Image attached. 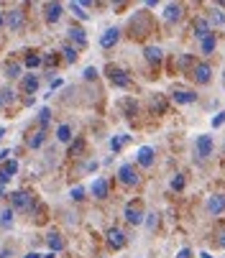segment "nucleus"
<instances>
[{"label": "nucleus", "instance_id": "11", "mask_svg": "<svg viewBox=\"0 0 225 258\" xmlns=\"http://www.w3.org/2000/svg\"><path fill=\"white\" fill-rule=\"evenodd\" d=\"M67 33H69V39L77 44V49H85V46H87V36H85V31H82L80 26H72Z\"/></svg>", "mask_w": 225, "mask_h": 258}, {"label": "nucleus", "instance_id": "45", "mask_svg": "<svg viewBox=\"0 0 225 258\" xmlns=\"http://www.w3.org/2000/svg\"><path fill=\"white\" fill-rule=\"evenodd\" d=\"M0 258H11V250H0Z\"/></svg>", "mask_w": 225, "mask_h": 258}, {"label": "nucleus", "instance_id": "10", "mask_svg": "<svg viewBox=\"0 0 225 258\" xmlns=\"http://www.w3.org/2000/svg\"><path fill=\"white\" fill-rule=\"evenodd\" d=\"M110 82L116 87H131V77L123 69H110Z\"/></svg>", "mask_w": 225, "mask_h": 258}, {"label": "nucleus", "instance_id": "27", "mask_svg": "<svg viewBox=\"0 0 225 258\" xmlns=\"http://www.w3.org/2000/svg\"><path fill=\"white\" fill-rule=\"evenodd\" d=\"M44 138H46V133H44V131H39L36 136H31V138H28V146H31V149H39V146L44 143Z\"/></svg>", "mask_w": 225, "mask_h": 258}, {"label": "nucleus", "instance_id": "33", "mask_svg": "<svg viewBox=\"0 0 225 258\" xmlns=\"http://www.w3.org/2000/svg\"><path fill=\"white\" fill-rule=\"evenodd\" d=\"M11 100H13V92L8 87H0V107H3L6 102H11Z\"/></svg>", "mask_w": 225, "mask_h": 258}, {"label": "nucleus", "instance_id": "18", "mask_svg": "<svg viewBox=\"0 0 225 258\" xmlns=\"http://www.w3.org/2000/svg\"><path fill=\"white\" fill-rule=\"evenodd\" d=\"M92 195H95L97 200H105V197H107V179H102V176L95 179V184H92Z\"/></svg>", "mask_w": 225, "mask_h": 258}, {"label": "nucleus", "instance_id": "2", "mask_svg": "<svg viewBox=\"0 0 225 258\" xmlns=\"http://www.w3.org/2000/svg\"><path fill=\"white\" fill-rule=\"evenodd\" d=\"M126 220H128V223L131 225H141L143 223V210H141V202H128L126 205Z\"/></svg>", "mask_w": 225, "mask_h": 258}, {"label": "nucleus", "instance_id": "17", "mask_svg": "<svg viewBox=\"0 0 225 258\" xmlns=\"http://www.w3.org/2000/svg\"><path fill=\"white\" fill-rule=\"evenodd\" d=\"M210 33H212V31H210V21H205V18H197V21H195V36H197V39L202 41V39H207Z\"/></svg>", "mask_w": 225, "mask_h": 258}, {"label": "nucleus", "instance_id": "20", "mask_svg": "<svg viewBox=\"0 0 225 258\" xmlns=\"http://www.w3.org/2000/svg\"><path fill=\"white\" fill-rule=\"evenodd\" d=\"M46 243H49V248H51V253H59V250L64 248V240H62V235H59V233H49V238H46Z\"/></svg>", "mask_w": 225, "mask_h": 258}, {"label": "nucleus", "instance_id": "13", "mask_svg": "<svg viewBox=\"0 0 225 258\" xmlns=\"http://www.w3.org/2000/svg\"><path fill=\"white\" fill-rule=\"evenodd\" d=\"M6 23H8V28H13V31H21L23 28V11H11L8 16H6Z\"/></svg>", "mask_w": 225, "mask_h": 258}, {"label": "nucleus", "instance_id": "15", "mask_svg": "<svg viewBox=\"0 0 225 258\" xmlns=\"http://www.w3.org/2000/svg\"><path fill=\"white\" fill-rule=\"evenodd\" d=\"M62 11H64L62 3H46V21L49 23H57L62 18Z\"/></svg>", "mask_w": 225, "mask_h": 258}, {"label": "nucleus", "instance_id": "6", "mask_svg": "<svg viewBox=\"0 0 225 258\" xmlns=\"http://www.w3.org/2000/svg\"><path fill=\"white\" fill-rule=\"evenodd\" d=\"M118 41H121V31H118V28H107V31L100 36V46H102V49H112Z\"/></svg>", "mask_w": 225, "mask_h": 258}, {"label": "nucleus", "instance_id": "47", "mask_svg": "<svg viewBox=\"0 0 225 258\" xmlns=\"http://www.w3.org/2000/svg\"><path fill=\"white\" fill-rule=\"evenodd\" d=\"M200 258H212V255L210 253H200Z\"/></svg>", "mask_w": 225, "mask_h": 258}, {"label": "nucleus", "instance_id": "49", "mask_svg": "<svg viewBox=\"0 0 225 258\" xmlns=\"http://www.w3.org/2000/svg\"><path fill=\"white\" fill-rule=\"evenodd\" d=\"M0 138H3V131H0Z\"/></svg>", "mask_w": 225, "mask_h": 258}, {"label": "nucleus", "instance_id": "29", "mask_svg": "<svg viewBox=\"0 0 225 258\" xmlns=\"http://www.w3.org/2000/svg\"><path fill=\"white\" fill-rule=\"evenodd\" d=\"M123 110H126V115H128V118H133V115L138 113V105H136L133 100H123Z\"/></svg>", "mask_w": 225, "mask_h": 258}, {"label": "nucleus", "instance_id": "30", "mask_svg": "<svg viewBox=\"0 0 225 258\" xmlns=\"http://www.w3.org/2000/svg\"><path fill=\"white\" fill-rule=\"evenodd\" d=\"M210 23H212V26H222V23H225V16H222V11H220V8L210 13Z\"/></svg>", "mask_w": 225, "mask_h": 258}, {"label": "nucleus", "instance_id": "5", "mask_svg": "<svg viewBox=\"0 0 225 258\" xmlns=\"http://www.w3.org/2000/svg\"><path fill=\"white\" fill-rule=\"evenodd\" d=\"M195 151H197V159H207V156H212V138H210V136H197Z\"/></svg>", "mask_w": 225, "mask_h": 258}, {"label": "nucleus", "instance_id": "31", "mask_svg": "<svg viewBox=\"0 0 225 258\" xmlns=\"http://www.w3.org/2000/svg\"><path fill=\"white\" fill-rule=\"evenodd\" d=\"M156 225H159L156 212H148V215H146V228H148V230H156Z\"/></svg>", "mask_w": 225, "mask_h": 258}, {"label": "nucleus", "instance_id": "25", "mask_svg": "<svg viewBox=\"0 0 225 258\" xmlns=\"http://www.w3.org/2000/svg\"><path fill=\"white\" fill-rule=\"evenodd\" d=\"M11 223H13V207H6L3 212H0V225L8 228Z\"/></svg>", "mask_w": 225, "mask_h": 258}, {"label": "nucleus", "instance_id": "9", "mask_svg": "<svg viewBox=\"0 0 225 258\" xmlns=\"http://www.w3.org/2000/svg\"><path fill=\"white\" fill-rule=\"evenodd\" d=\"M207 212L210 215H222L225 212V197L222 195H212L207 200Z\"/></svg>", "mask_w": 225, "mask_h": 258}, {"label": "nucleus", "instance_id": "38", "mask_svg": "<svg viewBox=\"0 0 225 258\" xmlns=\"http://www.w3.org/2000/svg\"><path fill=\"white\" fill-rule=\"evenodd\" d=\"M21 75V64H11L8 67V77H18Z\"/></svg>", "mask_w": 225, "mask_h": 258}, {"label": "nucleus", "instance_id": "26", "mask_svg": "<svg viewBox=\"0 0 225 258\" xmlns=\"http://www.w3.org/2000/svg\"><path fill=\"white\" fill-rule=\"evenodd\" d=\"M57 138H59L62 143H67V141L72 138V128H69V125H59V128H57Z\"/></svg>", "mask_w": 225, "mask_h": 258}, {"label": "nucleus", "instance_id": "36", "mask_svg": "<svg viewBox=\"0 0 225 258\" xmlns=\"http://www.w3.org/2000/svg\"><path fill=\"white\" fill-rule=\"evenodd\" d=\"M49 118H51V110H49V107H44L41 113H39V123H41V125H46V123H49Z\"/></svg>", "mask_w": 225, "mask_h": 258}, {"label": "nucleus", "instance_id": "19", "mask_svg": "<svg viewBox=\"0 0 225 258\" xmlns=\"http://www.w3.org/2000/svg\"><path fill=\"white\" fill-rule=\"evenodd\" d=\"M215 46H217V36H215V33H210L207 39H202V41H200V51H202V54H212V51H215Z\"/></svg>", "mask_w": 225, "mask_h": 258}, {"label": "nucleus", "instance_id": "4", "mask_svg": "<svg viewBox=\"0 0 225 258\" xmlns=\"http://www.w3.org/2000/svg\"><path fill=\"white\" fill-rule=\"evenodd\" d=\"M118 179L126 184V187H133V184H138V174H136V169H133L131 164H123V166L118 169Z\"/></svg>", "mask_w": 225, "mask_h": 258}, {"label": "nucleus", "instance_id": "23", "mask_svg": "<svg viewBox=\"0 0 225 258\" xmlns=\"http://www.w3.org/2000/svg\"><path fill=\"white\" fill-rule=\"evenodd\" d=\"M69 11H72L74 16H77L80 21H87V18H90V16L85 13V6H82V3H69Z\"/></svg>", "mask_w": 225, "mask_h": 258}, {"label": "nucleus", "instance_id": "42", "mask_svg": "<svg viewBox=\"0 0 225 258\" xmlns=\"http://www.w3.org/2000/svg\"><path fill=\"white\" fill-rule=\"evenodd\" d=\"M190 64H192V56H182V59H179V67H182V69L190 67Z\"/></svg>", "mask_w": 225, "mask_h": 258}, {"label": "nucleus", "instance_id": "28", "mask_svg": "<svg viewBox=\"0 0 225 258\" xmlns=\"http://www.w3.org/2000/svg\"><path fill=\"white\" fill-rule=\"evenodd\" d=\"M82 151H85V141H82V138H77V141L72 143V149H69V156H80Z\"/></svg>", "mask_w": 225, "mask_h": 258}, {"label": "nucleus", "instance_id": "24", "mask_svg": "<svg viewBox=\"0 0 225 258\" xmlns=\"http://www.w3.org/2000/svg\"><path fill=\"white\" fill-rule=\"evenodd\" d=\"M23 90H26V92H36V90H39V77L28 75V77L23 80Z\"/></svg>", "mask_w": 225, "mask_h": 258}, {"label": "nucleus", "instance_id": "39", "mask_svg": "<svg viewBox=\"0 0 225 258\" xmlns=\"http://www.w3.org/2000/svg\"><path fill=\"white\" fill-rule=\"evenodd\" d=\"M222 123H225V113H217V115L212 118V128H220Z\"/></svg>", "mask_w": 225, "mask_h": 258}, {"label": "nucleus", "instance_id": "12", "mask_svg": "<svg viewBox=\"0 0 225 258\" xmlns=\"http://www.w3.org/2000/svg\"><path fill=\"white\" fill-rule=\"evenodd\" d=\"M107 243H110V248H123V245H126V235H123V230L110 228V230H107Z\"/></svg>", "mask_w": 225, "mask_h": 258}, {"label": "nucleus", "instance_id": "35", "mask_svg": "<svg viewBox=\"0 0 225 258\" xmlns=\"http://www.w3.org/2000/svg\"><path fill=\"white\" fill-rule=\"evenodd\" d=\"M172 189H177V192L184 189V176H182V174H177V176L172 179Z\"/></svg>", "mask_w": 225, "mask_h": 258}, {"label": "nucleus", "instance_id": "41", "mask_svg": "<svg viewBox=\"0 0 225 258\" xmlns=\"http://www.w3.org/2000/svg\"><path fill=\"white\" fill-rule=\"evenodd\" d=\"M177 258H192V250H190V248H182V250L177 253Z\"/></svg>", "mask_w": 225, "mask_h": 258}, {"label": "nucleus", "instance_id": "32", "mask_svg": "<svg viewBox=\"0 0 225 258\" xmlns=\"http://www.w3.org/2000/svg\"><path fill=\"white\" fill-rule=\"evenodd\" d=\"M62 54H64V59L72 64V61H77V49H72V46H64L62 49Z\"/></svg>", "mask_w": 225, "mask_h": 258}, {"label": "nucleus", "instance_id": "21", "mask_svg": "<svg viewBox=\"0 0 225 258\" xmlns=\"http://www.w3.org/2000/svg\"><path fill=\"white\" fill-rule=\"evenodd\" d=\"M146 61L148 64H159L161 61V49L159 46H146Z\"/></svg>", "mask_w": 225, "mask_h": 258}, {"label": "nucleus", "instance_id": "40", "mask_svg": "<svg viewBox=\"0 0 225 258\" xmlns=\"http://www.w3.org/2000/svg\"><path fill=\"white\" fill-rule=\"evenodd\" d=\"M95 77H97V69L87 67V69H85V80H95Z\"/></svg>", "mask_w": 225, "mask_h": 258}, {"label": "nucleus", "instance_id": "48", "mask_svg": "<svg viewBox=\"0 0 225 258\" xmlns=\"http://www.w3.org/2000/svg\"><path fill=\"white\" fill-rule=\"evenodd\" d=\"M0 26H6V18H3V13H0Z\"/></svg>", "mask_w": 225, "mask_h": 258}, {"label": "nucleus", "instance_id": "1", "mask_svg": "<svg viewBox=\"0 0 225 258\" xmlns=\"http://www.w3.org/2000/svg\"><path fill=\"white\" fill-rule=\"evenodd\" d=\"M16 171H18V161L13 159L0 166V192H6V184L11 181V176H16Z\"/></svg>", "mask_w": 225, "mask_h": 258}, {"label": "nucleus", "instance_id": "14", "mask_svg": "<svg viewBox=\"0 0 225 258\" xmlns=\"http://www.w3.org/2000/svg\"><path fill=\"white\" fill-rule=\"evenodd\" d=\"M182 6L179 3H169L166 8H164V21H169V23H174V21H179L182 18Z\"/></svg>", "mask_w": 225, "mask_h": 258}, {"label": "nucleus", "instance_id": "44", "mask_svg": "<svg viewBox=\"0 0 225 258\" xmlns=\"http://www.w3.org/2000/svg\"><path fill=\"white\" fill-rule=\"evenodd\" d=\"M217 238H220V245H222V248H225V230H222V233H220V235H217Z\"/></svg>", "mask_w": 225, "mask_h": 258}, {"label": "nucleus", "instance_id": "37", "mask_svg": "<svg viewBox=\"0 0 225 258\" xmlns=\"http://www.w3.org/2000/svg\"><path fill=\"white\" fill-rule=\"evenodd\" d=\"M72 200H74V202L85 200V189H82V187H74V189H72Z\"/></svg>", "mask_w": 225, "mask_h": 258}, {"label": "nucleus", "instance_id": "16", "mask_svg": "<svg viewBox=\"0 0 225 258\" xmlns=\"http://www.w3.org/2000/svg\"><path fill=\"white\" fill-rule=\"evenodd\" d=\"M136 159H138V164H141V166H146V169H148V166L154 164V149L143 146V149H138V156H136Z\"/></svg>", "mask_w": 225, "mask_h": 258}, {"label": "nucleus", "instance_id": "46", "mask_svg": "<svg viewBox=\"0 0 225 258\" xmlns=\"http://www.w3.org/2000/svg\"><path fill=\"white\" fill-rule=\"evenodd\" d=\"M26 258H44V255H39V253H28Z\"/></svg>", "mask_w": 225, "mask_h": 258}, {"label": "nucleus", "instance_id": "8", "mask_svg": "<svg viewBox=\"0 0 225 258\" xmlns=\"http://www.w3.org/2000/svg\"><path fill=\"white\" fill-rule=\"evenodd\" d=\"M172 100L177 105H190V102L197 100V92H192V90H174L172 92Z\"/></svg>", "mask_w": 225, "mask_h": 258}, {"label": "nucleus", "instance_id": "3", "mask_svg": "<svg viewBox=\"0 0 225 258\" xmlns=\"http://www.w3.org/2000/svg\"><path fill=\"white\" fill-rule=\"evenodd\" d=\"M11 200H13V207H16V210H21V212L33 210V197H31L28 192H13V195H11Z\"/></svg>", "mask_w": 225, "mask_h": 258}, {"label": "nucleus", "instance_id": "43", "mask_svg": "<svg viewBox=\"0 0 225 258\" xmlns=\"http://www.w3.org/2000/svg\"><path fill=\"white\" fill-rule=\"evenodd\" d=\"M154 110H159V113H164V100H159V97H156V100H154Z\"/></svg>", "mask_w": 225, "mask_h": 258}, {"label": "nucleus", "instance_id": "22", "mask_svg": "<svg viewBox=\"0 0 225 258\" xmlns=\"http://www.w3.org/2000/svg\"><path fill=\"white\" fill-rule=\"evenodd\" d=\"M128 141H131V136H116V138L110 141V149H112V151H121Z\"/></svg>", "mask_w": 225, "mask_h": 258}, {"label": "nucleus", "instance_id": "34", "mask_svg": "<svg viewBox=\"0 0 225 258\" xmlns=\"http://www.w3.org/2000/svg\"><path fill=\"white\" fill-rule=\"evenodd\" d=\"M41 61H44V59H41L39 54H28V56H26V67H31V69H33V67H39Z\"/></svg>", "mask_w": 225, "mask_h": 258}, {"label": "nucleus", "instance_id": "7", "mask_svg": "<svg viewBox=\"0 0 225 258\" xmlns=\"http://www.w3.org/2000/svg\"><path fill=\"white\" fill-rule=\"evenodd\" d=\"M210 75H212V69H210V64H195V69H192V77L200 82V85H207L210 82Z\"/></svg>", "mask_w": 225, "mask_h": 258}]
</instances>
